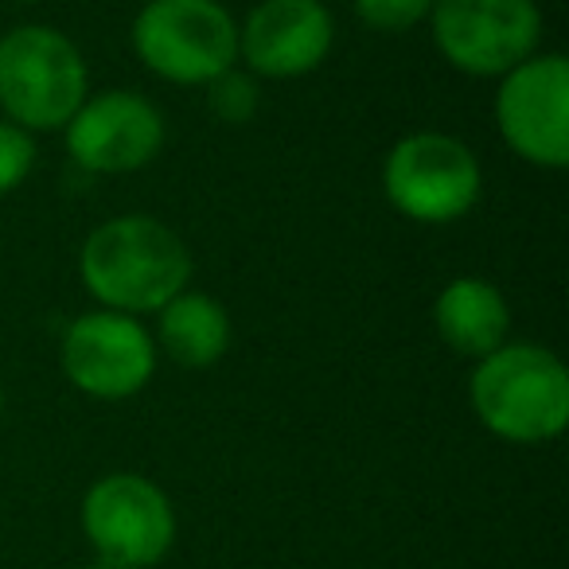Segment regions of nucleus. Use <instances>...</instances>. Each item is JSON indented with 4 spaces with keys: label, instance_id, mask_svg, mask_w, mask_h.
<instances>
[{
    "label": "nucleus",
    "instance_id": "nucleus-17",
    "mask_svg": "<svg viewBox=\"0 0 569 569\" xmlns=\"http://www.w3.org/2000/svg\"><path fill=\"white\" fill-rule=\"evenodd\" d=\"M87 569H118V566H110V561H102V558H94V561H90V566Z\"/></svg>",
    "mask_w": 569,
    "mask_h": 569
},
{
    "label": "nucleus",
    "instance_id": "nucleus-6",
    "mask_svg": "<svg viewBox=\"0 0 569 569\" xmlns=\"http://www.w3.org/2000/svg\"><path fill=\"white\" fill-rule=\"evenodd\" d=\"M429 36L449 67L503 79L542 43V9L538 0H433Z\"/></svg>",
    "mask_w": 569,
    "mask_h": 569
},
{
    "label": "nucleus",
    "instance_id": "nucleus-7",
    "mask_svg": "<svg viewBox=\"0 0 569 569\" xmlns=\"http://www.w3.org/2000/svg\"><path fill=\"white\" fill-rule=\"evenodd\" d=\"M82 530L94 558L118 569H152L176 542V511L149 476L110 472L82 496Z\"/></svg>",
    "mask_w": 569,
    "mask_h": 569
},
{
    "label": "nucleus",
    "instance_id": "nucleus-2",
    "mask_svg": "<svg viewBox=\"0 0 569 569\" xmlns=\"http://www.w3.org/2000/svg\"><path fill=\"white\" fill-rule=\"evenodd\" d=\"M468 402L491 437L546 445L569 426V371L550 348L511 343L476 359Z\"/></svg>",
    "mask_w": 569,
    "mask_h": 569
},
{
    "label": "nucleus",
    "instance_id": "nucleus-9",
    "mask_svg": "<svg viewBox=\"0 0 569 569\" xmlns=\"http://www.w3.org/2000/svg\"><path fill=\"white\" fill-rule=\"evenodd\" d=\"M59 367L74 390L102 402H121L149 387L157 343L137 317L110 309L82 312L59 340Z\"/></svg>",
    "mask_w": 569,
    "mask_h": 569
},
{
    "label": "nucleus",
    "instance_id": "nucleus-18",
    "mask_svg": "<svg viewBox=\"0 0 569 569\" xmlns=\"http://www.w3.org/2000/svg\"><path fill=\"white\" fill-rule=\"evenodd\" d=\"M4 402H9V398H4V382H0V410H4Z\"/></svg>",
    "mask_w": 569,
    "mask_h": 569
},
{
    "label": "nucleus",
    "instance_id": "nucleus-16",
    "mask_svg": "<svg viewBox=\"0 0 569 569\" xmlns=\"http://www.w3.org/2000/svg\"><path fill=\"white\" fill-rule=\"evenodd\" d=\"M36 168V141L28 129L0 118V196L17 191Z\"/></svg>",
    "mask_w": 569,
    "mask_h": 569
},
{
    "label": "nucleus",
    "instance_id": "nucleus-1",
    "mask_svg": "<svg viewBox=\"0 0 569 569\" xmlns=\"http://www.w3.org/2000/svg\"><path fill=\"white\" fill-rule=\"evenodd\" d=\"M79 273L102 309L144 317L188 289L191 250L152 214H113L87 234Z\"/></svg>",
    "mask_w": 569,
    "mask_h": 569
},
{
    "label": "nucleus",
    "instance_id": "nucleus-13",
    "mask_svg": "<svg viewBox=\"0 0 569 569\" xmlns=\"http://www.w3.org/2000/svg\"><path fill=\"white\" fill-rule=\"evenodd\" d=\"M157 348L164 351L172 363L188 367V371H207L214 367L230 348V317L222 301L199 289H183L176 293L164 309L157 312Z\"/></svg>",
    "mask_w": 569,
    "mask_h": 569
},
{
    "label": "nucleus",
    "instance_id": "nucleus-12",
    "mask_svg": "<svg viewBox=\"0 0 569 569\" xmlns=\"http://www.w3.org/2000/svg\"><path fill=\"white\" fill-rule=\"evenodd\" d=\"M433 328L457 356L483 359L503 348L511 336V309L507 297L483 277L460 273L445 284L433 301Z\"/></svg>",
    "mask_w": 569,
    "mask_h": 569
},
{
    "label": "nucleus",
    "instance_id": "nucleus-5",
    "mask_svg": "<svg viewBox=\"0 0 569 569\" xmlns=\"http://www.w3.org/2000/svg\"><path fill=\"white\" fill-rule=\"evenodd\" d=\"M382 191L390 207L410 222L445 227L480 203L483 168L460 137L449 133H410L387 152Z\"/></svg>",
    "mask_w": 569,
    "mask_h": 569
},
{
    "label": "nucleus",
    "instance_id": "nucleus-14",
    "mask_svg": "<svg viewBox=\"0 0 569 569\" xmlns=\"http://www.w3.org/2000/svg\"><path fill=\"white\" fill-rule=\"evenodd\" d=\"M207 106L219 121L227 126H246V121L258 113L261 94H258V82H253L250 71H222L219 79L207 82Z\"/></svg>",
    "mask_w": 569,
    "mask_h": 569
},
{
    "label": "nucleus",
    "instance_id": "nucleus-15",
    "mask_svg": "<svg viewBox=\"0 0 569 569\" xmlns=\"http://www.w3.org/2000/svg\"><path fill=\"white\" fill-rule=\"evenodd\" d=\"M433 0H356V17L363 20L371 32L402 36L429 20Z\"/></svg>",
    "mask_w": 569,
    "mask_h": 569
},
{
    "label": "nucleus",
    "instance_id": "nucleus-11",
    "mask_svg": "<svg viewBox=\"0 0 569 569\" xmlns=\"http://www.w3.org/2000/svg\"><path fill=\"white\" fill-rule=\"evenodd\" d=\"M336 43L325 0H261L238 24V59L258 79H301L317 71Z\"/></svg>",
    "mask_w": 569,
    "mask_h": 569
},
{
    "label": "nucleus",
    "instance_id": "nucleus-4",
    "mask_svg": "<svg viewBox=\"0 0 569 569\" xmlns=\"http://www.w3.org/2000/svg\"><path fill=\"white\" fill-rule=\"evenodd\" d=\"M129 40L137 59L176 87H207L238 63V20L219 0H149Z\"/></svg>",
    "mask_w": 569,
    "mask_h": 569
},
{
    "label": "nucleus",
    "instance_id": "nucleus-8",
    "mask_svg": "<svg viewBox=\"0 0 569 569\" xmlns=\"http://www.w3.org/2000/svg\"><path fill=\"white\" fill-rule=\"evenodd\" d=\"M496 129L507 149L535 168L569 164V63L558 51H535L507 71L496 90Z\"/></svg>",
    "mask_w": 569,
    "mask_h": 569
},
{
    "label": "nucleus",
    "instance_id": "nucleus-10",
    "mask_svg": "<svg viewBox=\"0 0 569 569\" xmlns=\"http://www.w3.org/2000/svg\"><path fill=\"white\" fill-rule=\"evenodd\" d=\"M63 137L82 172L121 176L157 160L164 149V118L144 94L113 87L87 94V102L63 126Z\"/></svg>",
    "mask_w": 569,
    "mask_h": 569
},
{
    "label": "nucleus",
    "instance_id": "nucleus-3",
    "mask_svg": "<svg viewBox=\"0 0 569 569\" xmlns=\"http://www.w3.org/2000/svg\"><path fill=\"white\" fill-rule=\"evenodd\" d=\"M90 94L82 51L51 24H20L0 36V110L28 133H56Z\"/></svg>",
    "mask_w": 569,
    "mask_h": 569
}]
</instances>
